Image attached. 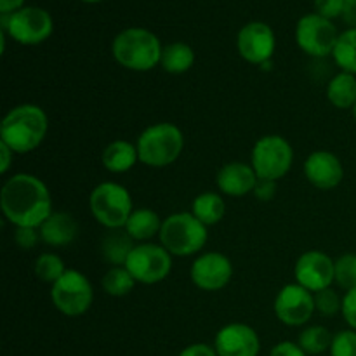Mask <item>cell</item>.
I'll use <instances>...</instances> for the list:
<instances>
[{"instance_id": "cell-36", "label": "cell", "mask_w": 356, "mask_h": 356, "mask_svg": "<svg viewBox=\"0 0 356 356\" xmlns=\"http://www.w3.org/2000/svg\"><path fill=\"white\" fill-rule=\"evenodd\" d=\"M270 356H308V353L292 341H282V343L275 344L273 350L270 351Z\"/></svg>"}, {"instance_id": "cell-26", "label": "cell", "mask_w": 356, "mask_h": 356, "mask_svg": "<svg viewBox=\"0 0 356 356\" xmlns=\"http://www.w3.org/2000/svg\"><path fill=\"white\" fill-rule=\"evenodd\" d=\"M332 56L341 72L356 75V28H348L339 35Z\"/></svg>"}, {"instance_id": "cell-35", "label": "cell", "mask_w": 356, "mask_h": 356, "mask_svg": "<svg viewBox=\"0 0 356 356\" xmlns=\"http://www.w3.org/2000/svg\"><path fill=\"white\" fill-rule=\"evenodd\" d=\"M344 322L350 325V329L356 330V289H351L343 296V308H341Z\"/></svg>"}, {"instance_id": "cell-14", "label": "cell", "mask_w": 356, "mask_h": 356, "mask_svg": "<svg viewBox=\"0 0 356 356\" xmlns=\"http://www.w3.org/2000/svg\"><path fill=\"white\" fill-rule=\"evenodd\" d=\"M296 284L309 292H318L332 287L336 282V261L320 250H308L301 254L294 266Z\"/></svg>"}, {"instance_id": "cell-33", "label": "cell", "mask_w": 356, "mask_h": 356, "mask_svg": "<svg viewBox=\"0 0 356 356\" xmlns=\"http://www.w3.org/2000/svg\"><path fill=\"white\" fill-rule=\"evenodd\" d=\"M344 0H315V13L327 19H336L343 17Z\"/></svg>"}, {"instance_id": "cell-42", "label": "cell", "mask_w": 356, "mask_h": 356, "mask_svg": "<svg viewBox=\"0 0 356 356\" xmlns=\"http://www.w3.org/2000/svg\"><path fill=\"white\" fill-rule=\"evenodd\" d=\"M82 2H87V3H96V2H101V0H82Z\"/></svg>"}, {"instance_id": "cell-20", "label": "cell", "mask_w": 356, "mask_h": 356, "mask_svg": "<svg viewBox=\"0 0 356 356\" xmlns=\"http://www.w3.org/2000/svg\"><path fill=\"white\" fill-rule=\"evenodd\" d=\"M163 219H160V216L156 214L152 209H134L129 218L127 225H125V232L129 233L134 242L138 243H146L153 238V236L160 235V229H162Z\"/></svg>"}, {"instance_id": "cell-31", "label": "cell", "mask_w": 356, "mask_h": 356, "mask_svg": "<svg viewBox=\"0 0 356 356\" xmlns=\"http://www.w3.org/2000/svg\"><path fill=\"white\" fill-rule=\"evenodd\" d=\"M313 296H315V308L318 313H322L325 316H332L336 313H341L343 298H339V294L332 287L315 292Z\"/></svg>"}, {"instance_id": "cell-24", "label": "cell", "mask_w": 356, "mask_h": 356, "mask_svg": "<svg viewBox=\"0 0 356 356\" xmlns=\"http://www.w3.org/2000/svg\"><path fill=\"white\" fill-rule=\"evenodd\" d=\"M193 65L195 51L191 49V45L184 44V42H172V44L163 47L160 66H162L167 73L183 75V73L190 72Z\"/></svg>"}, {"instance_id": "cell-12", "label": "cell", "mask_w": 356, "mask_h": 356, "mask_svg": "<svg viewBox=\"0 0 356 356\" xmlns=\"http://www.w3.org/2000/svg\"><path fill=\"white\" fill-rule=\"evenodd\" d=\"M273 308L275 315L284 325L302 327L316 312L315 296L302 285L289 284L278 292Z\"/></svg>"}, {"instance_id": "cell-15", "label": "cell", "mask_w": 356, "mask_h": 356, "mask_svg": "<svg viewBox=\"0 0 356 356\" xmlns=\"http://www.w3.org/2000/svg\"><path fill=\"white\" fill-rule=\"evenodd\" d=\"M190 277L200 291L218 292L232 280L233 264L225 254L205 252L193 261Z\"/></svg>"}, {"instance_id": "cell-28", "label": "cell", "mask_w": 356, "mask_h": 356, "mask_svg": "<svg viewBox=\"0 0 356 356\" xmlns=\"http://www.w3.org/2000/svg\"><path fill=\"white\" fill-rule=\"evenodd\" d=\"M332 334L329 329L322 325H312L306 327L301 334H299V346L306 351L308 355H320L330 350L332 344Z\"/></svg>"}, {"instance_id": "cell-10", "label": "cell", "mask_w": 356, "mask_h": 356, "mask_svg": "<svg viewBox=\"0 0 356 356\" xmlns=\"http://www.w3.org/2000/svg\"><path fill=\"white\" fill-rule=\"evenodd\" d=\"M125 268L138 284L155 285L169 277L172 270V256L162 243H136Z\"/></svg>"}, {"instance_id": "cell-32", "label": "cell", "mask_w": 356, "mask_h": 356, "mask_svg": "<svg viewBox=\"0 0 356 356\" xmlns=\"http://www.w3.org/2000/svg\"><path fill=\"white\" fill-rule=\"evenodd\" d=\"M330 356H356V330H341L332 337Z\"/></svg>"}, {"instance_id": "cell-1", "label": "cell", "mask_w": 356, "mask_h": 356, "mask_svg": "<svg viewBox=\"0 0 356 356\" xmlns=\"http://www.w3.org/2000/svg\"><path fill=\"white\" fill-rule=\"evenodd\" d=\"M0 209L16 228H40L52 214L51 191L33 174H14L0 191Z\"/></svg>"}, {"instance_id": "cell-21", "label": "cell", "mask_w": 356, "mask_h": 356, "mask_svg": "<svg viewBox=\"0 0 356 356\" xmlns=\"http://www.w3.org/2000/svg\"><path fill=\"white\" fill-rule=\"evenodd\" d=\"M138 160H139V155H138V148H136V145H132V143L129 141H124V139L111 141L103 152L104 169L110 170V172L113 174L129 172V170L138 163Z\"/></svg>"}, {"instance_id": "cell-41", "label": "cell", "mask_w": 356, "mask_h": 356, "mask_svg": "<svg viewBox=\"0 0 356 356\" xmlns=\"http://www.w3.org/2000/svg\"><path fill=\"white\" fill-rule=\"evenodd\" d=\"M23 7L24 0H0V14H13Z\"/></svg>"}, {"instance_id": "cell-27", "label": "cell", "mask_w": 356, "mask_h": 356, "mask_svg": "<svg viewBox=\"0 0 356 356\" xmlns=\"http://www.w3.org/2000/svg\"><path fill=\"white\" fill-rule=\"evenodd\" d=\"M101 284H103V289L106 294L113 296V298H124V296H127L136 287L138 282L134 280L131 271L125 266H111L104 273Z\"/></svg>"}, {"instance_id": "cell-25", "label": "cell", "mask_w": 356, "mask_h": 356, "mask_svg": "<svg viewBox=\"0 0 356 356\" xmlns=\"http://www.w3.org/2000/svg\"><path fill=\"white\" fill-rule=\"evenodd\" d=\"M191 212H193L195 218L200 219L207 228L209 226L218 225V222L225 218V198H222L221 193H216V191H204V193H200L193 200V204H191Z\"/></svg>"}, {"instance_id": "cell-5", "label": "cell", "mask_w": 356, "mask_h": 356, "mask_svg": "<svg viewBox=\"0 0 356 356\" xmlns=\"http://www.w3.org/2000/svg\"><path fill=\"white\" fill-rule=\"evenodd\" d=\"M160 243L170 256L188 257L200 252L209 240V228L193 212H176L163 219Z\"/></svg>"}, {"instance_id": "cell-2", "label": "cell", "mask_w": 356, "mask_h": 356, "mask_svg": "<svg viewBox=\"0 0 356 356\" xmlns=\"http://www.w3.org/2000/svg\"><path fill=\"white\" fill-rule=\"evenodd\" d=\"M47 113L37 104H19L7 111L0 124V143L14 153H30L44 143L47 136Z\"/></svg>"}, {"instance_id": "cell-19", "label": "cell", "mask_w": 356, "mask_h": 356, "mask_svg": "<svg viewBox=\"0 0 356 356\" xmlns=\"http://www.w3.org/2000/svg\"><path fill=\"white\" fill-rule=\"evenodd\" d=\"M40 238L47 245L65 247L70 245L79 235V225L68 212H52L44 225L40 226Z\"/></svg>"}, {"instance_id": "cell-3", "label": "cell", "mask_w": 356, "mask_h": 356, "mask_svg": "<svg viewBox=\"0 0 356 356\" xmlns=\"http://www.w3.org/2000/svg\"><path fill=\"white\" fill-rule=\"evenodd\" d=\"M162 44L153 31L146 28H127L115 37L111 44L115 61L131 72H149L160 65Z\"/></svg>"}, {"instance_id": "cell-22", "label": "cell", "mask_w": 356, "mask_h": 356, "mask_svg": "<svg viewBox=\"0 0 356 356\" xmlns=\"http://www.w3.org/2000/svg\"><path fill=\"white\" fill-rule=\"evenodd\" d=\"M134 247L136 242L124 228L108 229L103 242H101V254H103L104 261L110 263L111 266H125Z\"/></svg>"}, {"instance_id": "cell-9", "label": "cell", "mask_w": 356, "mask_h": 356, "mask_svg": "<svg viewBox=\"0 0 356 356\" xmlns=\"http://www.w3.org/2000/svg\"><path fill=\"white\" fill-rule=\"evenodd\" d=\"M51 301L54 308L63 315H83L92 306V284L79 270H66L65 275L51 285Z\"/></svg>"}, {"instance_id": "cell-7", "label": "cell", "mask_w": 356, "mask_h": 356, "mask_svg": "<svg viewBox=\"0 0 356 356\" xmlns=\"http://www.w3.org/2000/svg\"><path fill=\"white\" fill-rule=\"evenodd\" d=\"M294 162V149L285 138L277 134L263 136L252 148L250 165L259 179L278 181L291 170Z\"/></svg>"}, {"instance_id": "cell-6", "label": "cell", "mask_w": 356, "mask_h": 356, "mask_svg": "<svg viewBox=\"0 0 356 356\" xmlns=\"http://www.w3.org/2000/svg\"><path fill=\"white\" fill-rule=\"evenodd\" d=\"M89 207L94 219L106 229L125 228L134 211L131 193L118 183L97 184L90 191Z\"/></svg>"}, {"instance_id": "cell-39", "label": "cell", "mask_w": 356, "mask_h": 356, "mask_svg": "<svg viewBox=\"0 0 356 356\" xmlns=\"http://www.w3.org/2000/svg\"><path fill=\"white\" fill-rule=\"evenodd\" d=\"M14 155H16V153H14L9 146L0 143V174H7V170L10 169V162H13Z\"/></svg>"}, {"instance_id": "cell-16", "label": "cell", "mask_w": 356, "mask_h": 356, "mask_svg": "<svg viewBox=\"0 0 356 356\" xmlns=\"http://www.w3.org/2000/svg\"><path fill=\"white\" fill-rule=\"evenodd\" d=\"M214 348L219 356H257L261 341L247 323H228L216 334Z\"/></svg>"}, {"instance_id": "cell-17", "label": "cell", "mask_w": 356, "mask_h": 356, "mask_svg": "<svg viewBox=\"0 0 356 356\" xmlns=\"http://www.w3.org/2000/svg\"><path fill=\"white\" fill-rule=\"evenodd\" d=\"M305 174L306 179L318 190H334L344 179V167L334 153L318 149L306 159Z\"/></svg>"}, {"instance_id": "cell-30", "label": "cell", "mask_w": 356, "mask_h": 356, "mask_svg": "<svg viewBox=\"0 0 356 356\" xmlns=\"http://www.w3.org/2000/svg\"><path fill=\"white\" fill-rule=\"evenodd\" d=\"M336 284L346 292L356 289V254H344L336 259Z\"/></svg>"}, {"instance_id": "cell-4", "label": "cell", "mask_w": 356, "mask_h": 356, "mask_svg": "<svg viewBox=\"0 0 356 356\" xmlns=\"http://www.w3.org/2000/svg\"><path fill=\"white\" fill-rule=\"evenodd\" d=\"M139 162L153 169L172 165L184 149L183 131L176 124L160 122L146 127L136 141Z\"/></svg>"}, {"instance_id": "cell-29", "label": "cell", "mask_w": 356, "mask_h": 356, "mask_svg": "<svg viewBox=\"0 0 356 356\" xmlns=\"http://www.w3.org/2000/svg\"><path fill=\"white\" fill-rule=\"evenodd\" d=\"M66 268L61 257L54 252L40 254L35 261V275L45 284H56L65 275Z\"/></svg>"}, {"instance_id": "cell-43", "label": "cell", "mask_w": 356, "mask_h": 356, "mask_svg": "<svg viewBox=\"0 0 356 356\" xmlns=\"http://www.w3.org/2000/svg\"><path fill=\"white\" fill-rule=\"evenodd\" d=\"M351 111H353V118H355V122H356V103H355V106H353V110H351Z\"/></svg>"}, {"instance_id": "cell-18", "label": "cell", "mask_w": 356, "mask_h": 356, "mask_svg": "<svg viewBox=\"0 0 356 356\" xmlns=\"http://www.w3.org/2000/svg\"><path fill=\"white\" fill-rule=\"evenodd\" d=\"M257 181H259V177H257L252 165L243 162L226 163L219 169L218 176H216L219 191L226 197L233 198H242L245 195L252 193Z\"/></svg>"}, {"instance_id": "cell-38", "label": "cell", "mask_w": 356, "mask_h": 356, "mask_svg": "<svg viewBox=\"0 0 356 356\" xmlns=\"http://www.w3.org/2000/svg\"><path fill=\"white\" fill-rule=\"evenodd\" d=\"M179 356H219L214 346H209L205 343H195L184 348Z\"/></svg>"}, {"instance_id": "cell-40", "label": "cell", "mask_w": 356, "mask_h": 356, "mask_svg": "<svg viewBox=\"0 0 356 356\" xmlns=\"http://www.w3.org/2000/svg\"><path fill=\"white\" fill-rule=\"evenodd\" d=\"M343 19L346 21L351 28H356V0H344Z\"/></svg>"}, {"instance_id": "cell-34", "label": "cell", "mask_w": 356, "mask_h": 356, "mask_svg": "<svg viewBox=\"0 0 356 356\" xmlns=\"http://www.w3.org/2000/svg\"><path fill=\"white\" fill-rule=\"evenodd\" d=\"M14 240L23 250H30L40 242V229L38 228H16Z\"/></svg>"}, {"instance_id": "cell-23", "label": "cell", "mask_w": 356, "mask_h": 356, "mask_svg": "<svg viewBox=\"0 0 356 356\" xmlns=\"http://www.w3.org/2000/svg\"><path fill=\"white\" fill-rule=\"evenodd\" d=\"M327 99L339 110H353L356 103V75L341 72L327 86Z\"/></svg>"}, {"instance_id": "cell-8", "label": "cell", "mask_w": 356, "mask_h": 356, "mask_svg": "<svg viewBox=\"0 0 356 356\" xmlns=\"http://www.w3.org/2000/svg\"><path fill=\"white\" fill-rule=\"evenodd\" d=\"M54 30L51 14L40 7H23L13 14H2V31L21 45H38Z\"/></svg>"}, {"instance_id": "cell-13", "label": "cell", "mask_w": 356, "mask_h": 356, "mask_svg": "<svg viewBox=\"0 0 356 356\" xmlns=\"http://www.w3.org/2000/svg\"><path fill=\"white\" fill-rule=\"evenodd\" d=\"M277 38L270 24L263 21H252L242 26L236 35V49L240 56L250 65L268 66L275 54Z\"/></svg>"}, {"instance_id": "cell-37", "label": "cell", "mask_w": 356, "mask_h": 356, "mask_svg": "<svg viewBox=\"0 0 356 356\" xmlns=\"http://www.w3.org/2000/svg\"><path fill=\"white\" fill-rule=\"evenodd\" d=\"M275 191H277V181H268V179H259L257 181L256 188H254L252 193L256 195L259 200H271L275 197Z\"/></svg>"}, {"instance_id": "cell-11", "label": "cell", "mask_w": 356, "mask_h": 356, "mask_svg": "<svg viewBox=\"0 0 356 356\" xmlns=\"http://www.w3.org/2000/svg\"><path fill=\"white\" fill-rule=\"evenodd\" d=\"M339 35L332 21L316 13L302 16L296 26V42L299 49L313 58H327L332 54Z\"/></svg>"}]
</instances>
